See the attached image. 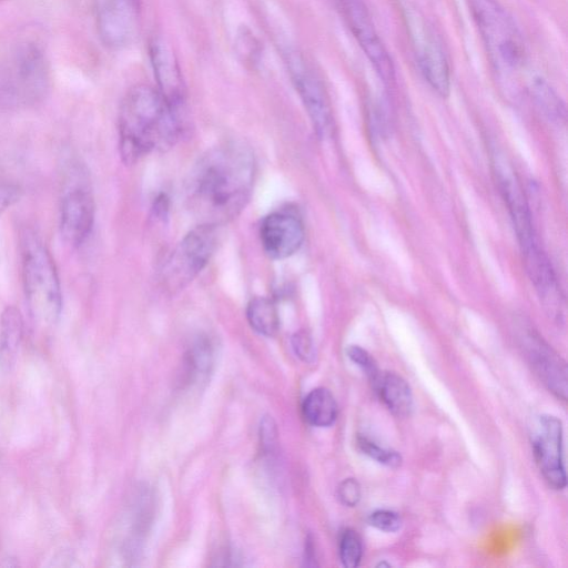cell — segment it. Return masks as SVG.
<instances>
[{"label": "cell", "mask_w": 568, "mask_h": 568, "mask_svg": "<svg viewBox=\"0 0 568 568\" xmlns=\"http://www.w3.org/2000/svg\"><path fill=\"white\" fill-rule=\"evenodd\" d=\"M404 19L422 75L437 94L447 97L450 73L442 40L432 24L414 8L404 9Z\"/></svg>", "instance_id": "cell-7"}, {"label": "cell", "mask_w": 568, "mask_h": 568, "mask_svg": "<svg viewBox=\"0 0 568 568\" xmlns=\"http://www.w3.org/2000/svg\"><path fill=\"white\" fill-rule=\"evenodd\" d=\"M7 99L10 103L33 104L42 99L48 87L43 52L33 42L24 43L16 53Z\"/></svg>", "instance_id": "cell-12"}, {"label": "cell", "mask_w": 568, "mask_h": 568, "mask_svg": "<svg viewBox=\"0 0 568 568\" xmlns=\"http://www.w3.org/2000/svg\"><path fill=\"white\" fill-rule=\"evenodd\" d=\"M368 524L384 532H395L402 527L400 516L388 509H377L368 516Z\"/></svg>", "instance_id": "cell-25"}, {"label": "cell", "mask_w": 568, "mask_h": 568, "mask_svg": "<svg viewBox=\"0 0 568 568\" xmlns=\"http://www.w3.org/2000/svg\"><path fill=\"white\" fill-rule=\"evenodd\" d=\"M530 93L540 109L549 116H560L562 104L549 84L541 78L530 82Z\"/></svg>", "instance_id": "cell-22"}, {"label": "cell", "mask_w": 568, "mask_h": 568, "mask_svg": "<svg viewBox=\"0 0 568 568\" xmlns=\"http://www.w3.org/2000/svg\"><path fill=\"white\" fill-rule=\"evenodd\" d=\"M305 420L316 427H328L337 417V403L333 394L324 387L311 390L302 405Z\"/></svg>", "instance_id": "cell-19"}, {"label": "cell", "mask_w": 568, "mask_h": 568, "mask_svg": "<svg viewBox=\"0 0 568 568\" xmlns=\"http://www.w3.org/2000/svg\"><path fill=\"white\" fill-rule=\"evenodd\" d=\"M216 246V226L200 224L175 246L162 268L165 290L184 288L205 267Z\"/></svg>", "instance_id": "cell-6"}, {"label": "cell", "mask_w": 568, "mask_h": 568, "mask_svg": "<svg viewBox=\"0 0 568 568\" xmlns=\"http://www.w3.org/2000/svg\"><path fill=\"white\" fill-rule=\"evenodd\" d=\"M260 237L263 251L270 258L283 260L301 247L304 226L300 217L294 214L274 212L262 221Z\"/></svg>", "instance_id": "cell-15"}, {"label": "cell", "mask_w": 568, "mask_h": 568, "mask_svg": "<svg viewBox=\"0 0 568 568\" xmlns=\"http://www.w3.org/2000/svg\"><path fill=\"white\" fill-rule=\"evenodd\" d=\"M19 186L0 174V214L12 205L19 199Z\"/></svg>", "instance_id": "cell-29"}, {"label": "cell", "mask_w": 568, "mask_h": 568, "mask_svg": "<svg viewBox=\"0 0 568 568\" xmlns=\"http://www.w3.org/2000/svg\"><path fill=\"white\" fill-rule=\"evenodd\" d=\"M292 345L296 355L305 362H312L315 349L310 335L306 332H297L292 337Z\"/></svg>", "instance_id": "cell-28"}, {"label": "cell", "mask_w": 568, "mask_h": 568, "mask_svg": "<svg viewBox=\"0 0 568 568\" xmlns=\"http://www.w3.org/2000/svg\"><path fill=\"white\" fill-rule=\"evenodd\" d=\"M532 450L536 463L546 479L555 489H564L567 484L562 424L552 415H542L534 438Z\"/></svg>", "instance_id": "cell-13"}, {"label": "cell", "mask_w": 568, "mask_h": 568, "mask_svg": "<svg viewBox=\"0 0 568 568\" xmlns=\"http://www.w3.org/2000/svg\"><path fill=\"white\" fill-rule=\"evenodd\" d=\"M234 49L240 62L250 70L256 69L263 58V44L247 26L237 28Z\"/></svg>", "instance_id": "cell-21"}, {"label": "cell", "mask_w": 568, "mask_h": 568, "mask_svg": "<svg viewBox=\"0 0 568 568\" xmlns=\"http://www.w3.org/2000/svg\"><path fill=\"white\" fill-rule=\"evenodd\" d=\"M338 10L381 79L390 83L395 69L363 0H336Z\"/></svg>", "instance_id": "cell-10"}, {"label": "cell", "mask_w": 568, "mask_h": 568, "mask_svg": "<svg viewBox=\"0 0 568 568\" xmlns=\"http://www.w3.org/2000/svg\"><path fill=\"white\" fill-rule=\"evenodd\" d=\"M283 55L291 81L314 130L321 138L329 135L333 130V113L322 79L298 50L286 48Z\"/></svg>", "instance_id": "cell-9"}, {"label": "cell", "mask_w": 568, "mask_h": 568, "mask_svg": "<svg viewBox=\"0 0 568 568\" xmlns=\"http://www.w3.org/2000/svg\"><path fill=\"white\" fill-rule=\"evenodd\" d=\"M95 217V202L87 169L71 161L63 173L59 229L62 240L79 247L90 236Z\"/></svg>", "instance_id": "cell-5"}, {"label": "cell", "mask_w": 568, "mask_h": 568, "mask_svg": "<svg viewBox=\"0 0 568 568\" xmlns=\"http://www.w3.org/2000/svg\"><path fill=\"white\" fill-rule=\"evenodd\" d=\"M23 329L20 311L16 306H7L0 318V367L4 372H10L16 365Z\"/></svg>", "instance_id": "cell-18"}, {"label": "cell", "mask_w": 568, "mask_h": 568, "mask_svg": "<svg viewBox=\"0 0 568 568\" xmlns=\"http://www.w3.org/2000/svg\"><path fill=\"white\" fill-rule=\"evenodd\" d=\"M140 6L131 0H99L97 26L101 41L111 49L128 45L136 30Z\"/></svg>", "instance_id": "cell-14"}, {"label": "cell", "mask_w": 568, "mask_h": 568, "mask_svg": "<svg viewBox=\"0 0 568 568\" xmlns=\"http://www.w3.org/2000/svg\"><path fill=\"white\" fill-rule=\"evenodd\" d=\"M131 1H132V2H134V3H136V4H139V6H141V1H142V0H131Z\"/></svg>", "instance_id": "cell-31"}, {"label": "cell", "mask_w": 568, "mask_h": 568, "mask_svg": "<svg viewBox=\"0 0 568 568\" xmlns=\"http://www.w3.org/2000/svg\"><path fill=\"white\" fill-rule=\"evenodd\" d=\"M467 1L495 72L503 79L518 75L526 49L513 18L496 0Z\"/></svg>", "instance_id": "cell-4"}, {"label": "cell", "mask_w": 568, "mask_h": 568, "mask_svg": "<svg viewBox=\"0 0 568 568\" xmlns=\"http://www.w3.org/2000/svg\"><path fill=\"white\" fill-rule=\"evenodd\" d=\"M254 155L240 141H227L206 151L185 184L187 206L200 224L214 226L236 217L252 193Z\"/></svg>", "instance_id": "cell-1"}, {"label": "cell", "mask_w": 568, "mask_h": 568, "mask_svg": "<svg viewBox=\"0 0 568 568\" xmlns=\"http://www.w3.org/2000/svg\"><path fill=\"white\" fill-rule=\"evenodd\" d=\"M155 89L173 115L184 125L186 116V88L181 67L170 44L161 37L149 42Z\"/></svg>", "instance_id": "cell-11"}, {"label": "cell", "mask_w": 568, "mask_h": 568, "mask_svg": "<svg viewBox=\"0 0 568 568\" xmlns=\"http://www.w3.org/2000/svg\"><path fill=\"white\" fill-rule=\"evenodd\" d=\"M356 443L362 453L382 465L396 468L402 464V457L397 452L382 447L364 435H358Z\"/></svg>", "instance_id": "cell-24"}, {"label": "cell", "mask_w": 568, "mask_h": 568, "mask_svg": "<svg viewBox=\"0 0 568 568\" xmlns=\"http://www.w3.org/2000/svg\"><path fill=\"white\" fill-rule=\"evenodd\" d=\"M377 566H387V567H389L390 564H386L385 561H383V562L381 561Z\"/></svg>", "instance_id": "cell-30"}, {"label": "cell", "mask_w": 568, "mask_h": 568, "mask_svg": "<svg viewBox=\"0 0 568 568\" xmlns=\"http://www.w3.org/2000/svg\"><path fill=\"white\" fill-rule=\"evenodd\" d=\"M339 559L344 567L355 568L363 556V545L359 535L353 529H345L339 538Z\"/></svg>", "instance_id": "cell-23"}, {"label": "cell", "mask_w": 568, "mask_h": 568, "mask_svg": "<svg viewBox=\"0 0 568 568\" xmlns=\"http://www.w3.org/2000/svg\"><path fill=\"white\" fill-rule=\"evenodd\" d=\"M361 496V486L355 478H346L337 487V498L344 506H356Z\"/></svg>", "instance_id": "cell-27"}, {"label": "cell", "mask_w": 568, "mask_h": 568, "mask_svg": "<svg viewBox=\"0 0 568 568\" xmlns=\"http://www.w3.org/2000/svg\"><path fill=\"white\" fill-rule=\"evenodd\" d=\"M494 165L497 183L508 207L527 272L537 270L549 260L537 241L523 189L514 170L504 158L496 156Z\"/></svg>", "instance_id": "cell-8"}, {"label": "cell", "mask_w": 568, "mask_h": 568, "mask_svg": "<svg viewBox=\"0 0 568 568\" xmlns=\"http://www.w3.org/2000/svg\"><path fill=\"white\" fill-rule=\"evenodd\" d=\"M158 90L136 84L124 95L119 111V151L125 164H133L153 150L172 146L183 130Z\"/></svg>", "instance_id": "cell-2"}, {"label": "cell", "mask_w": 568, "mask_h": 568, "mask_svg": "<svg viewBox=\"0 0 568 568\" xmlns=\"http://www.w3.org/2000/svg\"><path fill=\"white\" fill-rule=\"evenodd\" d=\"M372 383L379 399L392 414L398 417L410 414L413 393L402 376L393 372H378Z\"/></svg>", "instance_id": "cell-17"}, {"label": "cell", "mask_w": 568, "mask_h": 568, "mask_svg": "<svg viewBox=\"0 0 568 568\" xmlns=\"http://www.w3.org/2000/svg\"><path fill=\"white\" fill-rule=\"evenodd\" d=\"M246 317L254 331L273 336L278 331L280 318L274 302L267 297H254L246 307Z\"/></svg>", "instance_id": "cell-20"}, {"label": "cell", "mask_w": 568, "mask_h": 568, "mask_svg": "<svg viewBox=\"0 0 568 568\" xmlns=\"http://www.w3.org/2000/svg\"><path fill=\"white\" fill-rule=\"evenodd\" d=\"M21 274L31 321L53 327L62 312V292L54 261L39 234L24 227L19 239Z\"/></svg>", "instance_id": "cell-3"}, {"label": "cell", "mask_w": 568, "mask_h": 568, "mask_svg": "<svg viewBox=\"0 0 568 568\" xmlns=\"http://www.w3.org/2000/svg\"><path fill=\"white\" fill-rule=\"evenodd\" d=\"M348 358L356 364L372 381L378 374V367L374 358L365 349L357 345H351L347 351Z\"/></svg>", "instance_id": "cell-26"}, {"label": "cell", "mask_w": 568, "mask_h": 568, "mask_svg": "<svg viewBox=\"0 0 568 568\" xmlns=\"http://www.w3.org/2000/svg\"><path fill=\"white\" fill-rule=\"evenodd\" d=\"M526 346L530 362L549 390L567 399V368L565 362L539 336L528 334Z\"/></svg>", "instance_id": "cell-16"}]
</instances>
